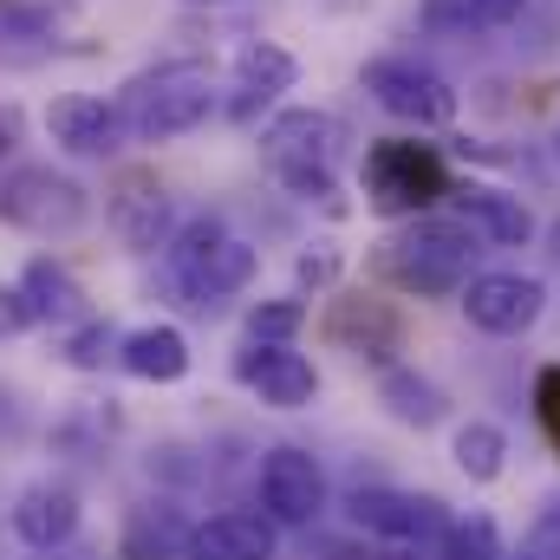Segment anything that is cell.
<instances>
[{"label":"cell","instance_id":"1","mask_svg":"<svg viewBox=\"0 0 560 560\" xmlns=\"http://www.w3.org/2000/svg\"><path fill=\"white\" fill-rule=\"evenodd\" d=\"M112 112L125 125V143H176L189 131H202L222 112V85L209 59H156L131 72L112 92Z\"/></svg>","mask_w":560,"mask_h":560},{"label":"cell","instance_id":"2","mask_svg":"<svg viewBox=\"0 0 560 560\" xmlns=\"http://www.w3.org/2000/svg\"><path fill=\"white\" fill-rule=\"evenodd\" d=\"M469 261H476V229L450 202L430 209V215L398 222V235L378 248V275L398 293H411V300H456L463 280L476 275Z\"/></svg>","mask_w":560,"mask_h":560},{"label":"cell","instance_id":"3","mask_svg":"<svg viewBox=\"0 0 560 560\" xmlns=\"http://www.w3.org/2000/svg\"><path fill=\"white\" fill-rule=\"evenodd\" d=\"M92 222V189L59 163H7L0 170V229L66 242Z\"/></svg>","mask_w":560,"mask_h":560},{"label":"cell","instance_id":"4","mask_svg":"<svg viewBox=\"0 0 560 560\" xmlns=\"http://www.w3.org/2000/svg\"><path fill=\"white\" fill-rule=\"evenodd\" d=\"M365 202L385 222H411L450 202V163L436 156V143L418 138H378L365 150Z\"/></svg>","mask_w":560,"mask_h":560},{"label":"cell","instance_id":"5","mask_svg":"<svg viewBox=\"0 0 560 560\" xmlns=\"http://www.w3.org/2000/svg\"><path fill=\"white\" fill-rule=\"evenodd\" d=\"M346 522L352 535L378 541L392 560H411V555H430L450 509L423 489H392V482H365V489H346Z\"/></svg>","mask_w":560,"mask_h":560},{"label":"cell","instance_id":"6","mask_svg":"<svg viewBox=\"0 0 560 560\" xmlns=\"http://www.w3.org/2000/svg\"><path fill=\"white\" fill-rule=\"evenodd\" d=\"M255 509L275 522L280 535H306L326 522L332 509V482H326V463L300 443H268L261 463H255Z\"/></svg>","mask_w":560,"mask_h":560},{"label":"cell","instance_id":"7","mask_svg":"<svg viewBox=\"0 0 560 560\" xmlns=\"http://www.w3.org/2000/svg\"><path fill=\"white\" fill-rule=\"evenodd\" d=\"M359 85H365V98H372L385 118H398V125H418V131L456 125V85H450L436 66L411 59V52H378V59H365V66H359Z\"/></svg>","mask_w":560,"mask_h":560},{"label":"cell","instance_id":"8","mask_svg":"<svg viewBox=\"0 0 560 560\" xmlns=\"http://www.w3.org/2000/svg\"><path fill=\"white\" fill-rule=\"evenodd\" d=\"M456 306H463V319H469L476 332H489V339H522V332H535L541 313H548V280L515 275V268H489V275L463 280Z\"/></svg>","mask_w":560,"mask_h":560},{"label":"cell","instance_id":"9","mask_svg":"<svg viewBox=\"0 0 560 560\" xmlns=\"http://www.w3.org/2000/svg\"><path fill=\"white\" fill-rule=\"evenodd\" d=\"M300 85V59L280 46V39H248L229 66V92H222V118L255 131L261 118H275L280 98Z\"/></svg>","mask_w":560,"mask_h":560},{"label":"cell","instance_id":"10","mask_svg":"<svg viewBox=\"0 0 560 560\" xmlns=\"http://www.w3.org/2000/svg\"><path fill=\"white\" fill-rule=\"evenodd\" d=\"M326 339H332L339 352H352V359L378 365V372L405 365V359H398V352H405V313H398L385 293L346 287V293L332 300V313H326Z\"/></svg>","mask_w":560,"mask_h":560},{"label":"cell","instance_id":"11","mask_svg":"<svg viewBox=\"0 0 560 560\" xmlns=\"http://www.w3.org/2000/svg\"><path fill=\"white\" fill-rule=\"evenodd\" d=\"M79 528H85V495H79V482H66V476L26 482V489L13 495V509H7V535H13L26 555L72 548Z\"/></svg>","mask_w":560,"mask_h":560},{"label":"cell","instance_id":"12","mask_svg":"<svg viewBox=\"0 0 560 560\" xmlns=\"http://www.w3.org/2000/svg\"><path fill=\"white\" fill-rule=\"evenodd\" d=\"M261 156L268 170H339V150H346V125L319 105H280L275 118H261Z\"/></svg>","mask_w":560,"mask_h":560},{"label":"cell","instance_id":"13","mask_svg":"<svg viewBox=\"0 0 560 560\" xmlns=\"http://www.w3.org/2000/svg\"><path fill=\"white\" fill-rule=\"evenodd\" d=\"M105 222L125 242V255H163V242L176 235V202L150 170H118L105 196Z\"/></svg>","mask_w":560,"mask_h":560},{"label":"cell","instance_id":"14","mask_svg":"<svg viewBox=\"0 0 560 560\" xmlns=\"http://www.w3.org/2000/svg\"><path fill=\"white\" fill-rule=\"evenodd\" d=\"M229 372H235V385H248L268 411H306V405L319 398V372H313V359L293 352V346H255V339H242Z\"/></svg>","mask_w":560,"mask_h":560},{"label":"cell","instance_id":"15","mask_svg":"<svg viewBox=\"0 0 560 560\" xmlns=\"http://www.w3.org/2000/svg\"><path fill=\"white\" fill-rule=\"evenodd\" d=\"M46 138H52V150H66V156L105 163V156L125 150V125H118L112 98H98V92H59L46 105Z\"/></svg>","mask_w":560,"mask_h":560},{"label":"cell","instance_id":"16","mask_svg":"<svg viewBox=\"0 0 560 560\" xmlns=\"http://www.w3.org/2000/svg\"><path fill=\"white\" fill-rule=\"evenodd\" d=\"M255 275H261V248H255V242H242V235H222V242H215L189 275L176 280L170 293L183 300V313H215V306H229L235 293H248Z\"/></svg>","mask_w":560,"mask_h":560},{"label":"cell","instance_id":"17","mask_svg":"<svg viewBox=\"0 0 560 560\" xmlns=\"http://www.w3.org/2000/svg\"><path fill=\"white\" fill-rule=\"evenodd\" d=\"M183 560H280V528L261 509H209L189 522Z\"/></svg>","mask_w":560,"mask_h":560},{"label":"cell","instance_id":"18","mask_svg":"<svg viewBox=\"0 0 560 560\" xmlns=\"http://www.w3.org/2000/svg\"><path fill=\"white\" fill-rule=\"evenodd\" d=\"M450 209L476 229V242L489 248H528L535 242V215L522 196L495 189V183H450Z\"/></svg>","mask_w":560,"mask_h":560},{"label":"cell","instance_id":"19","mask_svg":"<svg viewBox=\"0 0 560 560\" xmlns=\"http://www.w3.org/2000/svg\"><path fill=\"white\" fill-rule=\"evenodd\" d=\"M196 365L189 352V332L170 326V319H150V326H131L118 332V372L138 378V385H183Z\"/></svg>","mask_w":560,"mask_h":560},{"label":"cell","instance_id":"20","mask_svg":"<svg viewBox=\"0 0 560 560\" xmlns=\"http://www.w3.org/2000/svg\"><path fill=\"white\" fill-rule=\"evenodd\" d=\"M13 287L26 293V306H33V319H39L46 332H66V326H79V319H92V293L79 287V275H72L59 255H33Z\"/></svg>","mask_w":560,"mask_h":560},{"label":"cell","instance_id":"21","mask_svg":"<svg viewBox=\"0 0 560 560\" xmlns=\"http://www.w3.org/2000/svg\"><path fill=\"white\" fill-rule=\"evenodd\" d=\"M189 548V515L176 502H138L125 509V528H118V560H183Z\"/></svg>","mask_w":560,"mask_h":560},{"label":"cell","instance_id":"22","mask_svg":"<svg viewBox=\"0 0 560 560\" xmlns=\"http://www.w3.org/2000/svg\"><path fill=\"white\" fill-rule=\"evenodd\" d=\"M378 405L392 411V423H405V430H436V423L450 418L443 385L423 378L418 365H392V372H378Z\"/></svg>","mask_w":560,"mask_h":560},{"label":"cell","instance_id":"23","mask_svg":"<svg viewBox=\"0 0 560 560\" xmlns=\"http://www.w3.org/2000/svg\"><path fill=\"white\" fill-rule=\"evenodd\" d=\"M450 456H456V469H463L476 489H489V482L509 476V430L489 423V418H463L450 430Z\"/></svg>","mask_w":560,"mask_h":560},{"label":"cell","instance_id":"24","mask_svg":"<svg viewBox=\"0 0 560 560\" xmlns=\"http://www.w3.org/2000/svg\"><path fill=\"white\" fill-rule=\"evenodd\" d=\"M118 430H125L118 398H79V405H66V418L52 423V450L59 456H105V443Z\"/></svg>","mask_w":560,"mask_h":560},{"label":"cell","instance_id":"25","mask_svg":"<svg viewBox=\"0 0 560 560\" xmlns=\"http://www.w3.org/2000/svg\"><path fill=\"white\" fill-rule=\"evenodd\" d=\"M79 20H85V7H79V0H0V33H7V39L59 46Z\"/></svg>","mask_w":560,"mask_h":560},{"label":"cell","instance_id":"26","mask_svg":"<svg viewBox=\"0 0 560 560\" xmlns=\"http://www.w3.org/2000/svg\"><path fill=\"white\" fill-rule=\"evenodd\" d=\"M52 352H59V365L66 372H105V365H118V332H112V319H79V326H66V332H52Z\"/></svg>","mask_w":560,"mask_h":560},{"label":"cell","instance_id":"27","mask_svg":"<svg viewBox=\"0 0 560 560\" xmlns=\"http://www.w3.org/2000/svg\"><path fill=\"white\" fill-rule=\"evenodd\" d=\"M430 560H509V548H502L495 515L469 509V515H450V522H443V535H436Z\"/></svg>","mask_w":560,"mask_h":560},{"label":"cell","instance_id":"28","mask_svg":"<svg viewBox=\"0 0 560 560\" xmlns=\"http://www.w3.org/2000/svg\"><path fill=\"white\" fill-rule=\"evenodd\" d=\"M222 235H229V222H222L215 209H196V215H183V222H176V235L163 242V280L176 287V280L189 275V268H196V261H202V255H209Z\"/></svg>","mask_w":560,"mask_h":560},{"label":"cell","instance_id":"29","mask_svg":"<svg viewBox=\"0 0 560 560\" xmlns=\"http://www.w3.org/2000/svg\"><path fill=\"white\" fill-rule=\"evenodd\" d=\"M300 332H306V300H300V293L255 300V306L242 313V339H255V346H293Z\"/></svg>","mask_w":560,"mask_h":560},{"label":"cell","instance_id":"30","mask_svg":"<svg viewBox=\"0 0 560 560\" xmlns=\"http://www.w3.org/2000/svg\"><path fill=\"white\" fill-rule=\"evenodd\" d=\"M275 183L293 202H319V209H339V170H275Z\"/></svg>","mask_w":560,"mask_h":560},{"label":"cell","instance_id":"31","mask_svg":"<svg viewBox=\"0 0 560 560\" xmlns=\"http://www.w3.org/2000/svg\"><path fill=\"white\" fill-rule=\"evenodd\" d=\"M39 319H33V306H26V293L13 287V280H0V339H20V332H33Z\"/></svg>","mask_w":560,"mask_h":560},{"label":"cell","instance_id":"32","mask_svg":"<svg viewBox=\"0 0 560 560\" xmlns=\"http://www.w3.org/2000/svg\"><path fill=\"white\" fill-rule=\"evenodd\" d=\"M535 418H541V430L555 436V450H560V365H548L535 378Z\"/></svg>","mask_w":560,"mask_h":560},{"label":"cell","instance_id":"33","mask_svg":"<svg viewBox=\"0 0 560 560\" xmlns=\"http://www.w3.org/2000/svg\"><path fill=\"white\" fill-rule=\"evenodd\" d=\"M293 275H300V287H313V293H319V287H332V275H339V255L319 242V248H306V255H300V268H293Z\"/></svg>","mask_w":560,"mask_h":560},{"label":"cell","instance_id":"34","mask_svg":"<svg viewBox=\"0 0 560 560\" xmlns=\"http://www.w3.org/2000/svg\"><path fill=\"white\" fill-rule=\"evenodd\" d=\"M522 555H528V560H560V509H548V515H541V522L528 528Z\"/></svg>","mask_w":560,"mask_h":560},{"label":"cell","instance_id":"35","mask_svg":"<svg viewBox=\"0 0 560 560\" xmlns=\"http://www.w3.org/2000/svg\"><path fill=\"white\" fill-rule=\"evenodd\" d=\"M476 13V26H509L515 13H528V0H463Z\"/></svg>","mask_w":560,"mask_h":560},{"label":"cell","instance_id":"36","mask_svg":"<svg viewBox=\"0 0 560 560\" xmlns=\"http://www.w3.org/2000/svg\"><path fill=\"white\" fill-rule=\"evenodd\" d=\"M20 131H26V112L20 105H0V163L20 150Z\"/></svg>","mask_w":560,"mask_h":560},{"label":"cell","instance_id":"37","mask_svg":"<svg viewBox=\"0 0 560 560\" xmlns=\"http://www.w3.org/2000/svg\"><path fill=\"white\" fill-rule=\"evenodd\" d=\"M33 560H92V555H85V548L72 541V548H52V555H33Z\"/></svg>","mask_w":560,"mask_h":560},{"label":"cell","instance_id":"38","mask_svg":"<svg viewBox=\"0 0 560 560\" xmlns=\"http://www.w3.org/2000/svg\"><path fill=\"white\" fill-rule=\"evenodd\" d=\"M548 248H555V261H560V215L548 222Z\"/></svg>","mask_w":560,"mask_h":560},{"label":"cell","instance_id":"39","mask_svg":"<svg viewBox=\"0 0 560 560\" xmlns=\"http://www.w3.org/2000/svg\"><path fill=\"white\" fill-rule=\"evenodd\" d=\"M183 7H229V0H183Z\"/></svg>","mask_w":560,"mask_h":560},{"label":"cell","instance_id":"40","mask_svg":"<svg viewBox=\"0 0 560 560\" xmlns=\"http://www.w3.org/2000/svg\"><path fill=\"white\" fill-rule=\"evenodd\" d=\"M515 560H528V555H515Z\"/></svg>","mask_w":560,"mask_h":560},{"label":"cell","instance_id":"41","mask_svg":"<svg viewBox=\"0 0 560 560\" xmlns=\"http://www.w3.org/2000/svg\"><path fill=\"white\" fill-rule=\"evenodd\" d=\"M555 150H560V138H555Z\"/></svg>","mask_w":560,"mask_h":560}]
</instances>
